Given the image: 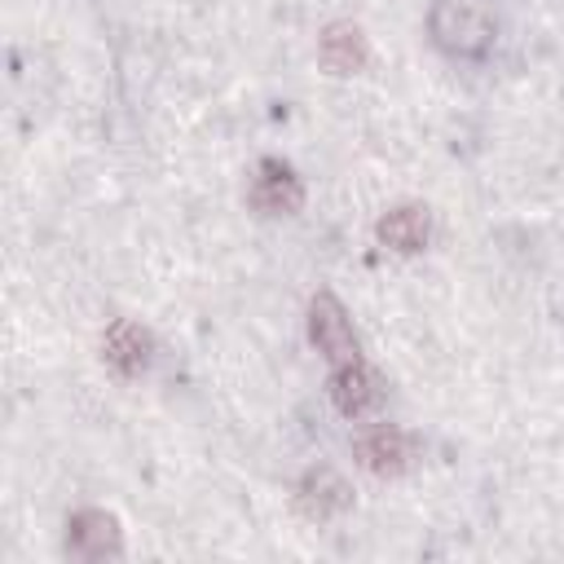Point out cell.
Segmentation results:
<instances>
[{"mask_svg":"<svg viewBox=\"0 0 564 564\" xmlns=\"http://www.w3.org/2000/svg\"><path fill=\"white\" fill-rule=\"evenodd\" d=\"M427 31L449 57H485L494 44V18L480 0H436L427 9Z\"/></svg>","mask_w":564,"mask_h":564,"instance_id":"obj_1","label":"cell"},{"mask_svg":"<svg viewBox=\"0 0 564 564\" xmlns=\"http://www.w3.org/2000/svg\"><path fill=\"white\" fill-rule=\"evenodd\" d=\"M308 335L317 344V352L330 361V366H344V361H357L361 348H357V335H352V322L344 313V304L330 295V291H317L313 304H308Z\"/></svg>","mask_w":564,"mask_h":564,"instance_id":"obj_2","label":"cell"},{"mask_svg":"<svg viewBox=\"0 0 564 564\" xmlns=\"http://www.w3.org/2000/svg\"><path fill=\"white\" fill-rule=\"evenodd\" d=\"M66 551L75 560H115L123 551L119 520L101 507H84L66 520Z\"/></svg>","mask_w":564,"mask_h":564,"instance_id":"obj_3","label":"cell"},{"mask_svg":"<svg viewBox=\"0 0 564 564\" xmlns=\"http://www.w3.org/2000/svg\"><path fill=\"white\" fill-rule=\"evenodd\" d=\"M101 357H106V366H110L119 379H137V375H145L150 361H154V339H150V330H145L141 322L119 317V322H110L106 335H101Z\"/></svg>","mask_w":564,"mask_h":564,"instance_id":"obj_4","label":"cell"},{"mask_svg":"<svg viewBox=\"0 0 564 564\" xmlns=\"http://www.w3.org/2000/svg\"><path fill=\"white\" fill-rule=\"evenodd\" d=\"M251 207L260 216H291L304 207V185L282 159H264L251 176Z\"/></svg>","mask_w":564,"mask_h":564,"instance_id":"obj_5","label":"cell"},{"mask_svg":"<svg viewBox=\"0 0 564 564\" xmlns=\"http://www.w3.org/2000/svg\"><path fill=\"white\" fill-rule=\"evenodd\" d=\"M330 401L339 414L348 419H366L370 410H379L383 401V379L357 357V361H344L330 370Z\"/></svg>","mask_w":564,"mask_h":564,"instance_id":"obj_6","label":"cell"},{"mask_svg":"<svg viewBox=\"0 0 564 564\" xmlns=\"http://www.w3.org/2000/svg\"><path fill=\"white\" fill-rule=\"evenodd\" d=\"M352 454L375 476H401L410 467V436L392 423H375L352 441Z\"/></svg>","mask_w":564,"mask_h":564,"instance_id":"obj_7","label":"cell"},{"mask_svg":"<svg viewBox=\"0 0 564 564\" xmlns=\"http://www.w3.org/2000/svg\"><path fill=\"white\" fill-rule=\"evenodd\" d=\"M295 502L308 520H330L352 502V489L335 467H308L295 485Z\"/></svg>","mask_w":564,"mask_h":564,"instance_id":"obj_8","label":"cell"},{"mask_svg":"<svg viewBox=\"0 0 564 564\" xmlns=\"http://www.w3.org/2000/svg\"><path fill=\"white\" fill-rule=\"evenodd\" d=\"M317 53H322V66H326L330 75H357V70L366 66V57H370L366 35H361V26H352V22H330V26L322 31Z\"/></svg>","mask_w":564,"mask_h":564,"instance_id":"obj_9","label":"cell"},{"mask_svg":"<svg viewBox=\"0 0 564 564\" xmlns=\"http://www.w3.org/2000/svg\"><path fill=\"white\" fill-rule=\"evenodd\" d=\"M427 238H432V220H427V207H419V203H401L379 220V242L401 256L423 251Z\"/></svg>","mask_w":564,"mask_h":564,"instance_id":"obj_10","label":"cell"}]
</instances>
